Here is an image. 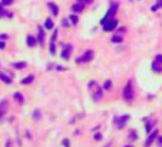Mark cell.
<instances>
[{"mask_svg":"<svg viewBox=\"0 0 162 147\" xmlns=\"http://www.w3.org/2000/svg\"><path fill=\"white\" fill-rule=\"evenodd\" d=\"M100 23H102L105 32H112V30H115L118 27V20L115 17H103L100 20Z\"/></svg>","mask_w":162,"mask_h":147,"instance_id":"6da1fadb","label":"cell"},{"mask_svg":"<svg viewBox=\"0 0 162 147\" xmlns=\"http://www.w3.org/2000/svg\"><path fill=\"white\" fill-rule=\"evenodd\" d=\"M123 98L125 101H130L133 98V86H132V82H128L125 89H123Z\"/></svg>","mask_w":162,"mask_h":147,"instance_id":"7a4b0ae2","label":"cell"},{"mask_svg":"<svg viewBox=\"0 0 162 147\" xmlns=\"http://www.w3.org/2000/svg\"><path fill=\"white\" fill-rule=\"evenodd\" d=\"M93 56H95V54H93V50H86V51L83 53V56L76 59V63H78V64H82V63L90 62V60L93 59Z\"/></svg>","mask_w":162,"mask_h":147,"instance_id":"3957f363","label":"cell"},{"mask_svg":"<svg viewBox=\"0 0 162 147\" xmlns=\"http://www.w3.org/2000/svg\"><path fill=\"white\" fill-rule=\"evenodd\" d=\"M129 120V116H122V117H115L114 120V124H116V127L118 129H122L125 124H126V121Z\"/></svg>","mask_w":162,"mask_h":147,"instance_id":"277c9868","label":"cell"},{"mask_svg":"<svg viewBox=\"0 0 162 147\" xmlns=\"http://www.w3.org/2000/svg\"><path fill=\"white\" fill-rule=\"evenodd\" d=\"M7 107H9V101H7V100H1V101H0V119L6 114Z\"/></svg>","mask_w":162,"mask_h":147,"instance_id":"5b68a950","label":"cell"},{"mask_svg":"<svg viewBox=\"0 0 162 147\" xmlns=\"http://www.w3.org/2000/svg\"><path fill=\"white\" fill-rule=\"evenodd\" d=\"M156 136H158V130H152V131H151V136H149V137L146 139V144H145V147H149V146H151V143H152V141L155 140V137H156Z\"/></svg>","mask_w":162,"mask_h":147,"instance_id":"8992f818","label":"cell"},{"mask_svg":"<svg viewBox=\"0 0 162 147\" xmlns=\"http://www.w3.org/2000/svg\"><path fill=\"white\" fill-rule=\"evenodd\" d=\"M70 53H72V46H66L65 49H63V51H62V57L65 60H67L70 57Z\"/></svg>","mask_w":162,"mask_h":147,"instance_id":"52a82bcc","label":"cell"},{"mask_svg":"<svg viewBox=\"0 0 162 147\" xmlns=\"http://www.w3.org/2000/svg\"><path fill=\"white\" fill-rule=\"evenodd\" d=\"M48 6H49V9H50V12H52V15H53V16H58V15H59V7H58L55 3H52V1H50Z\"/></svg>","mask_w":162,"mask_h":147,"instance_id":"ba28073f","label":"cell"},{"mask_svg":"<svg viewBox=\"0 0 162 147\" xmlns=\"http://www.w3.org/2000/svg\"><path fill=\"white\" fill-rule=\"evenodd\" d=\"M0 80H1V82H4V83H7V84H10L13 79H12L7 73H0Z\"/></svg>","mask_w":162,"mask_h":147,"instance_id":"9c48e42d","label":"cell"},{"mask_svg":"<svg viewBox=\"0 0 162 147\" xmlns=\"http://www.w3.org/2000/svg\"><path fill=\"white\" fill-rule=\"evenodd\" d=\"M13 15L10 13V12H6L4 10V6L0 3V17H12Z\"/></svg>","mask_w":162,"mask_h":147,"instance_id":"30bf717a","label":"cell"},{"mask_svg":"<svg viewBox=\"0 0 162 147\" xmlns=\"http://www.w3.org/2000/svg\"><path fill=\"white\" fill-rule=\"evenodd\" d=\"M152 70H154L155 73H161V71H162V64H161V63H158V62L155 60V62L152 63Z\"/></svg>","mask_w":162,"mask_h":147,"instance_id":"8fae6325","label":"cell"},{"mask_svg":"<svg viewBox=\"0 0 162 147\" xmlns=\"http://www.w3.org/2000/svg\"><path fill=\"white\" fill-rule=\"evenodd\" d=\"M83 7H85V6H83V3H76V4H73V6H72V10H73L75 13H79V12L83 10Z\"/></svg>","mask_w":162,"mask_h":147,"instance_id":"7c38bea8","label":"cell"},{"mask_svg":"<svg viewBox=\"0 0 162 147\" xmlns=\"http://www.w3.org/2000/svg\"><path fill=\"white\" fill-rule=\"evenodd\" d=\"M27 46H29V47L36 46V39H34L33 36H27Z\"/></svg>","mask_w":162,"mask_h":147,"instance_id":"4fadbf2b","label":"cell"},{"mask_svg":"<svg viewBox=\"0 0 162 147\" xmlns=\"http://www.w3.org/2000/svg\"><path fill=\"white\" fill-rule=\"evenodd\" d=\"M33 80H34V76L30 74V76H27L26 79H23V80H22V84H30Z\"/></svg>","mask_w":162,"mask_h":147,"instance_id":"5bb4252c","label":"cell"},{"mask_svg":"<svg viewBox=\"0 0 162 147\" xmlns=\"http://www.w3.org/2000/svg\"><path fill=\"white\" fill-rule=\"evenodd\" d=\"M39 42H40V44L45 43V33H43V29H42V27H39Z\"/></svg>","mask_w":162,"mask_h":147,"instance_id":"9a60e30c","label":"cell"},{"mask_svg":"<svg viewBox=\"0 0 162 147\" xmlns=\"http://www.w3.org/2000/svg\"><path fill=\"white\" fill-rule=\"evenodd\" d=\"M45 27L50 30V29H53V21L50 20V19H46V21H45Z\"/></svg>","mask_w":162,"mask_h":147,"instance_id":"2e32d148","label":"cell"},{"mask_svg":"<svg viewBox=\"0 0 162 147\" xmlns=\"http://www.w3.org/2000/svg\"><path fill=\"white\" fill-rule=\"evenodd\" d=\"M162 7V0H158V1H156V4H154V6H152V12H156V10H158V9H161Z\"/></svg>","mask_w":162,"mask_h":147,"instance_id":"e0dca14e","label":"cell"},{"mask_svg":"<svg viewBox=\"0 0 162 147\" xmlns=\"http://www.w3.org/2000/svg\"><path fill=\"white\" fill-rule=\"evenodd\" d=\"M15 100H16L17 103H20V104L25 101V100H23V96H22L20 93H15Z\"/></svg>","mask_w":162,"mask_h":147,"instance_id":"ac0fdd59","label":"cell"},{"mask_svg":"<svg viewBox=\"0 0 162 147\" xmlns=\"http://www.w3.org/2000/svg\"><path fill=\"white\" fill-rule=\"evenodd\" d=\"M102 93H103V89H99V90H97L96 93H95V96H93V97H95V100H99V98H100V96H102Z\"/></svg>","mask_w":162,"mask_h":147,"instance_id":"d6986e66","label":"cell"},{"mask_svg":"<svg viewBox=\"0 0 162 147\" xmlns=\"http://www.w3.org/2000/svg\"><path fill=\"white\" fill-rule=\"evenodd\" d=\"M13 66L16 69H25L26 67V63H22V62H17V63H13Z\"/></svg>","mask_w":162,"mask_h":147,"instance_id":"ffe728a7","label":"cell"},{"mask_svg":"<svg viewBox=\"0 0 162 147\" xmlns=\"http://www.w3.org/2000/svg\"><path fill=\"white\" fill-rule=\"evenodd\" d=\"M111 87H112V82H111V80H108V82L105 83V86H103V90H109Z\"/></svg>","mask_w":162,"mask_h":147,"instance_id":"44dd1931","label":"cell"},{"mask_svg":"<svg viewBox=\"0 0 162 147\" xmlns=\"http://www.w3.org/2000/svg\"><path fill=\"white\" fill-rule=\"evenodd\" d=\"M112 42H114V43H121V42H122V37H121V36H114V37H112Z\"/></svg>","mask_w":162,"mask_h":147,"instance_id":"7402d4cb","label":"cell"},{"mask_svg":"<svg viewBox=\"0 0 162 147\" xmlns=\"http://www.w3.org/2000/svg\"><path fill=\"white\" fill-rule=\"evenodd\" d=\"M50 53H52V54H55V53H56V49H55V42H52V40H50Z\"/></svg>","mask_w":162,"mask_h":147,"instance_id":"603a6c76","label":"cell"},{"mask_svg":"<svg viewBox=\"0 0 162 147\" xmlns=\"http://www.w3.org/2000/svg\"><path fill=\"white\" fill-rule=\"evenodd\" d=\"M13 3V0H1V4L3 6H10Z\"/></svg>","mask_w":162,"mask_h":147,"instance_id":"cb8c5ba5","label":"cell"},{"mask_svg":"<svg viewBox=\"0 0 162 147\" xmlns=\"http://www.w3.org/2000/svg\"><path fill=\"white\" fill-rule=\"evenodd\" d=\"M40 112H39V110H36V112H34V113H33V117H34V119H36V120H40Z\"/></svg>","mask_w":162,"mask_h":147,"instance_id":"d4e9b609","label":"cell"},{"mask_svg":"<svg viewBox=\"0 0 162 147\" xmlns=\"http://www.w3.org/2000/svg\"><path fill=\"white\" fill-rule=\"evenodd\" d=\"M70 20H72V23H73V24H76V23H78V17H76V16H70Z\"/></svg>","mask_w":162,"mask_h":147,"instance_id":"484cf974","label":"cell"},{"mask_svg":"<svg viewBox=\"0 0 162 147\" xmlns=\"http://www.w3.org/2000/svg\"><path fill=\"white\" fill-rule=\"evenodd\" d=\"M155 60H156L158 63H161V64H162V56H161V54H158V56L155 57Z\"/></svg>","mask_w":162,"mask_h":147,"instance_id":"4316f807","label":"cell"},{"mask_svg":"<svg viewBox=\"0 0 162 147\" xmlns=\"http://www.w3.org/2000/svg\"><path fill=\"white\" fill-rule=\"evenodd\" d=\"M79 3H83V4H88V3H92V0H78Z\"/></svg>","mask_w":162,"mask_h":147,"instance_id":"83f0119b","label":"cell"},{"mask_svg":"<svg viewBox=\"0 0 162 147\" xmlns=\"http://www.w3.org/2000/svg\"><path fill=\"white\" fill-rule=\"evenodd\" d=\"M158 147H162V136L158 137Z\"/></svg>","mask_w":162,"mask_h":147,"instance_id":"f1b7e54d","label":"cell"},{"mask_svg":"<svg viewBox=\"0 0 162 147\" xmlns=\"http://www.w3.org/2000/svg\"><path fill=\"white\" fill-rule=\"evenodd\" d=\"M63 146H65V147L69 146V140H67V139H65V140H63Z\"/></svg>","mask_w":162,"mask_h":147,"instance_id":"f546056e","label":"cell"},{"mask_svg":"<svg viewBox=\"0 0 162 147\" xmlns=\"http://www.w3.org/2000/svg\"><path fill=\"white\" fill-rule=\"evenodd\" d=\"M0 49H4V42H0Z\"/></svg>","mask_w":162,"mask_h":147,"instance_id":"4dcf8cb0","label":"cell"},{"mask_svg":"<svg viewBox=\"0 0 162 147\" xmlns=\"http://www.w3.org/2000/svg\"><path fill=\"white\" fill-rule=\"evenodd\" d=\"M100 137H102L100 134H96V136H95V139H96V140H100Z\"/></svg>","mask_w":162,"mask_h":147,"instance_id":"1f68e13d","label":"cell"},{"mask_svg":"<svg viewBox=\"0 0 162 147\" xmlns=\"http://www.w3.org/2000/svg\"><path fill=\"white\" fill-rule=\"evenodd\" d=\"M126 147H132V146H126Z\"/></svg>","mask_w":162,"mask_h":147,"instance_id":"d6a6232c","label":"cell"}]
</instances>
